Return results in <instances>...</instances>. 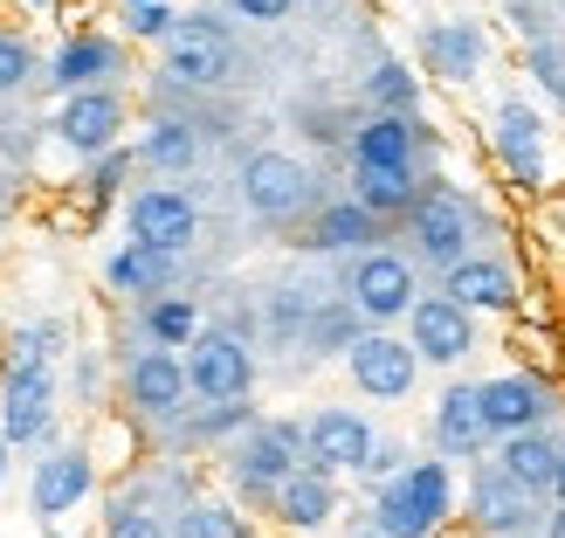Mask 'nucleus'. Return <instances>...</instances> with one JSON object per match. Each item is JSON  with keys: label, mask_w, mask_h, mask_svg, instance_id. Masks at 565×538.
<instances>
[{"label": "nucleus", "mask_w": 565, "mask_h": 538, "mask_svg": "<svg viewBox=\"0 0 565 538\" xmlns=\"http://www.w3.org/2000/svg\"><path fill=\"white\" fill-rule=\"evenodd\" d=\"M456 511V476H448V456H420L401 476H386L373 490V525L386 538H428L448 525Z\"/></svg>", "instance_id": "f257e3e1"}, {"label": "nucleus", "mask_w": 565, "mask_h": 538, "mask_svg": "<svg viewBox=\"0 0 565 538\" xmlns=\"http://www.w3.org/2000/svg\"><path fill=\"white\" fill-rule=\"evenodd\" d=\"M303 463H310V421H248L228 442V484L256 504H269L276 484Z\"/></svg>", "instance_id": "f03ea898"}, {"label": "nucleus", "mask_w": 565, "mask_h": 538, "mask_svg": "<svg viewBox=\"0 0 565 538\" xmlns=\"http://www.w3.org/2000/svg\"><path fill=\"white\" fill-rule=\"evenodd\" d=\"M476 229H483V214L469 208V193L441 187V180H420L414 208H407V235H414V249H420V263L448 270V263L476 256Z\"/></svg>", "instance_id": "7ed1b4c3"}, {"label": "nucleus", "mask_w": 565, "mask_h": 538, "mask_svg": "<svg viewBox=\"0 0 565 538\" xmlns=\"http://www.w3.org/2000/svg\"><path fill=\"white\" fill-rule=\"evenodd\" d=\"M166 49V76L186 83V91H221L235 83V42L214 14H180V28L159 42Z\"/></svg>", "instance_id": "20e7f679"}, {"label": "nucleus", "mask_w": 565, "mask_h": 538, "mask_svg": "<svg viewBox=\"0 0 565 538\" xmlns=\"http://www.w3.org/2000/svg\"><path fill=\"white\" fill-rule=\"evenodd\" d=\"M186 387L201 401H248L256 393V352H248V338L201 325L186 346Z\"/></svg>", "instance_id": "39448f33"}, {"label": "nucleus", "mask_w": 565, "mask_h": 538, "mask_svg": "<svg viewBox=\"0 0 565 538\" xmlns=\"http://www.w3.org/2000/svg\"><path fill=\"white\" fill-rule=\"evenodd\" d=\"M55 429V373L49 359H8L0 373V435L14 449H35Z\"/></svg>", "instance_id": "423d86ee"}, {"label": "nucleus", "mask_w": 565, "mask_h": 538, "mask_svg": "<svg viewBox=\"0 0 565 538\" xmlns=\"http://www.w3.org/2000/svg\"><path fill=\"white\" fill-rule=\"evenodd\" d=\"M118 131H125V97H118V83H90V91H70L63 104H55V118H49V138L63 152L76 159H97L118 146Z\"/></svg>", "instance_id": "0eeeda50"}, {"label": "nucleus", "mask_w": 565, "mask_h": 538, "mask_svg": "<svg viewBox=\"0 0 565 538\" xmlns=\"http://www.w3.org/2000/svg\"><path fill=\"white\" fill-rule=\"evenodd\" d=\"M310 166L290 152H248L242 159V201L256 221H297L310 208Z\"/></svg>", "instance_id": "6e6552de"}, {"label": "nucleus", "mask_w": 565, "mask_h": 538, "mask_svg": "<svg viewBox=\"0 0 565 538\" xmlns=\"http://www.w3.org/2000/svg\"><path fill=\"white\" fill-rule=\"evenodd\" d=\"M97 497V456L83 442H55L49 456L35 463V484H28V511H35L42 525L55 518H70L76 504H90Z\"/></svg>", "instance_id": "1a4fd4ad"}, {"label": "nucleus", "mask_w": 565, "mask_h": 538, "mask_svg": "<svg viewBox=\"0 0 565 538\" xmlns=\"http://www.w3.org/2000/svg\"><path fill=\"white\" fill-rule=\"evenodd\" d=\"M345 297H352L373 325L407 318L414 297H420V291H414V263L393 256V249H359V263L345 270Z\"/></svg>", "instance_id": "9d476101"}, {"label": "nucleus", "mask_w": 565, "mask_h": 538, "mask_svg": "<svg viewBox=\"0 0 565 538\" xmlns=\"http://www.w3.org/2000/svg\"><path fill=\"white\" fill-rule=\"evenodd\" d=\"M345 373L365 401H407L414 393V373H420V352L414 338H393V331H365L359 346L345 352Z\"/></svg>", "instance_id": "9b49d317"}, {"label": "nucleus", "mask_w": 565, "mask_h": 538, "mask_svg": "<svg viewBox=\"0 0 565 538\" xmlns=\"http://www.w3.org/2000/svg\"><path fill=\"white\" fill-rule=\"evenodd\" d=\"M125 235L186 256L193 235H201V208H193V193H180V187H138L125 201Z\"/></svg>", "instance_id": "f8f14e48"}, {"label": "nucleus", "mask_w": 565, "mask_h": 538, "mask_svg": "<svg viewBox=\"0 0 565 538\" xmlns=\"http://www.w3.org/2000/svg\"><path fill=\"white\" fill-rule=\"evenodd\" d=\"M407 338H414L420 366H462V359L476 352V310H462L448 291H441V297H414Z\"/></svg>", "instance_id": "ddd939ff"}, {"label": "nucleus", "mask_w": 565, "mask_h": 538, "mask_svg": "<svg viewBox=\"0 0 565 538\" xmlns=\"http://www.w3.org/2000/svg\"><path fill=\"white\" fill-rule=\"evenodd\" d=\"M186 359L173 346H152V352H131L125 359V401L131 414H146V421H173L186 408Z\"/></svg>", "instance_id": "4468645a"}, {"label": "nucleus", "mask_w": 565, "mask_h": 538, "mask_svg": "<svg viewBox=\"0 0 565 538\" xmlns=\"http://www.w3.org/2000/svg\"><path fill=\"white\" fill-rule=\"evenodd\" d=\"M373 449H380V435H373V421L359 408H318L310 414V470H331V476L352 470L359 476Z\"/></svg>", "instance_id": "2eb2a0df"}, {"label": "nucleus", "mask_w": 565, "mask_h": 538, "mask_svg": "<svg viewBox=\"0 0 565 538\" xmlns=\"http://www.w3.org/2000/svg\"><path fill=\"white\" fill-rule=\"evenodd\" d=\"M110 76H125V49L97 35V28H83V35H63L49 55V91L55 97H70V91H90V83H110Z\"/></svg>", "instance_id": "dca6fc26"}, {"label": "nucleus", "mask_w": 565, "mask_h": 538, "mask_svg": "<svg viewBox=\"0 0 565 538\" xmlns=\"http://www.w3.org/2000/svg\"><path fill=\"white\" fill-rule=\"evenodd\" d=\"M469 518L490 538L531 531V518H539V490H524L503 463H490V470H476V484H469Z\"/></svg>", "instance_id": "f3484780"}, {"label": "nucleus", "mask_w": 565, "mask_h": 538, "mask_svg": "<svg viewBox=\"0 0 565 538\" xmlns=\"http://www.w3.org/2000/svg\"><path fill=\"white\" fill-rule=\"evenodd\" d=\"M497 435H490V414H483V387L476 380H456L441 393V408H435V449L448 463H476L490 449Z\"/></svg>", "instance_id": "a211bd4d"}, {"label": "nucleus", "mask_w": 565, "mask_h": 538, "mask_svg": "<svg viewBox=\"0 0 565 538\" xmlns=\"http://www.w3.org/2000/svg\"><path fill=\"white\" fill-rule=\"evenodd\" d=\"M497 159L518 187H539L545 180V118L531 110L524 97H503L497 104Z\"/></svg>", "instance_id": "6ab92c4d"}, {"label": "nucleus", "mask_w": 565, "mask_h": 538, "mask_svg": "<svg viewBox=\"0 0 565 538\" xmlns=\"http://www.w3.org/2000/svg\"><path fill=\"white\" fill-rule=\"evenodd\" d=\"M269 511H276V525L282 531H324L331 518H338V476L331 470H290L276 484V497H269Z\"/></svg>", "instance_id": "aec40b11"}, {"label": "nucleus", "mask_w": 565, "mask_h": 538, "mask_svg": "<svg viewBox=\"0 0 565 538\" xmlns=\"http://www.w3.org/2000/svg\"><path fill=\"white\" fill-rule=\"evenodd\" d=\"M490 55V35L476 21H428L420 28V70L441 83H469Z\"/></svg>", "instance_id": "412c9836"}, {"label": "nucleus", "mask_w": 565, "mask_h": 538, "mask_svg": "<svg viewBox=\"0 0 565 538\" xmlns=\"http://www.w3.org/2000/svg\"><path fill=\"white\" fill-rule=\"evenodd\" d=\"M483 414H490V435H518V429H545L552 414V387L531 380V373H497L483 380Z\"/></svg>", "instance_id": "4be33fe9"}, {"label": "nucleus", "mask_w": 565, "mask_h": 538, "mask_svg": "<svg viewBox=\"0 0 565 538\" xmlns=\"http://www.w3.org/2000/svg\"><path fill=\"white\" fill-rule=\"evenodd\" d=\"M420 125L414 110H373L359 131H352V166H414L420 152Z\"/></svg>", "instance_id": "5701e85b"}, {"label": "nucleus", "mask_w": 565, "mask_h": 538, "mask_svg": "<svg viewBox=\"0 0 565 538\" xmlns=\"http://www.w3.org/2000/svg\"><path fill=\"white\" fill-rule=\"evenodd\" d=\"M173 276H180V256H173V249H152V242H125L118 256L104 263V283L118 297H138V304L159 297V291H173Z\"/></svg>", "instance_id": "b1692460"}, {"label": "nucleus", "mask_w": 565, "mask_h": 538, "mask_svg": "<svg viewBox=\"0 0 565 538\" xmlns=\"http://www.w3.org/2000/svg\"><path fill=\"white\" fill-rule=\"evenodd\" d=\"M441 291L456 297L462 310H511L518 304V276L503 270L497 256H462L441 270Z\"/></svg>", "instance_id": "393cba45"}, {"label": "nucleus", "mask_w": 565, "mask_h": 538, "mask_svg": "<svg viewBox=\"0 0 565 538\" xmlns=\"http://www.w3.org/2000/svg\"><path fill=\"white\" fill-rule=\"evenodd\" d=\"M380 229H386V221L365 201H331V208H318V221H310L303 249H318V256H359V249L380 242Z\"/></svg>", "instance_id": "a878e982"}, {"label": "nucleus", "mask_w": 565, "mask_h": 538, "mask_svg": "<svg viewBox=\"0 0 565 538\" xmlns=\"http://www.w3.org/2000/svg\"><path fill=\"white\" fill-rule=\"evenodd\" d=\"M365 338V310L352 297H331V304H310V325H303V352L310 359H345Z\"/></svg>", "instance_id": "bb28decb"}, {"label": "nucleus", "mask_w": 565, "mask_h": 538, "mask_svg": "<svg viewBox=\"0 0 565 538\" xmlns=\"http://www.w3.org/2000/svg\"><path fill=\"white\" fill-rule=\"evenodd\" d=\"M558 456H565V449L545 429H518V435H503V449H497V463L511 470L524 490H552L558 484Z\"/></svg>", "instance_id": "cd10ccee"}, {"label": "nucleus", "mask_w": 565, "mask_h": 538, "mask_svg": "<svg viewBox=\"0 0 565 538\" xmlns=\"http://www.w3.org/2000/svg\"><path fill=\"white\" fill-rule=\"evenodd\" d=\"M138 166H152V173H193V166H201V131H193L186 118L146 125V138H138Z\"/></svg>", "instance_id": "c85d7f7f"}, {"label": "nucleus", "mask_w": 565, "mask_h": 538, "mask_svg": "<svg viewBox=\"0 0 565 538\" xmlns=\"http://www.w3.org/2000/svg\"><path fill=\"white\" fill-rule=\"evenodd\" d=\"M414 193H420L414 166H352V201H365L380 221L407 214V208H414Z\"/></svg>", "instance_id": "c756f323"}, {"label": "nucleus", "mask_w": 565, "mask_h": 538, "mask_svg": "<svg viewBox=\"0 0 565 538\" xmlns=\"http://www.w3.org/2000/svg\"><path fill=\"white\" fill-rule=\"evenodd\" d=\"M138 325H146V338H152V346H173V352H186V346H193V331H201V297L159 291V297H146V304H138Z\"/></svg>", "instance_id": "7c9ffc66"}, {"label": "nucleus", "mask_w": 565, "mask_h": 538, "mask_svg": "<svg viewBox=\"0 0 565 538\" xmlns=\"http://www.w3.org/2000/svg\"><path fill=\"white\" fill-rule=\"evenodd\" d=\"M104 538H173V525L152 511V497H146V490H125V497H110Z\"/></svg>", "instance_id": "2f4dec72"}, {"label": "nucleus", "mask_w": 565, "mask_h": 538, "mask_svg": "<svg viewBox=\"0 0 565 538\" xmlns=\"http://www.w3.org/2000/svg\"><path fill=\"white\" fill-rule=\"evenodd\" d=\"M365 104H373V110H420V76L386 55V63L365 76Z\"/></svg>", "instance_id": "473e14b6"}, {"label": "nucleus", "mask_w": 565, "mask_h": 538, "mask_svg": "<svg viewBox=\"0 0 565 538\" xmlns=\"http://www.w3.org/2000/svg\"><path fill=\"white\" fill-rule=\"evenodd\" d=\"M173 538H242V518L214 497H186L173 511Z\"/></svg>", "instance_id": "72a5a7b5"}, {"label": "nucleus", "mask_w": 565, "mask_h": 538, "mask_svg": "<svg viewBox=\"0 0 565 538\" xmlns=\"http://www.w3.org/2000/svg\"><path fill=\"white\" fill-rule=\"evenodd\" d=\"M118 14H125V35H131V42H166V35L180 28L173 0H118Z\"/></svg>", "instance_id": "f704fd0d"}, {"label": "nucleus", "mask_w": 565, "mask_h": 538, "mask_svg": "<svg viewBox=\"0 0 565 538\" xmlns=\"http://www.w3.org/2000/svg\"><path fill=\"white\" fill-rule=\"evenodd\" d=\"M28 83H35V49L14 28H0V97H21Z\"/></svg>", "instance_id": "c9c22d12"}, {"label": "nucleus", "mask_w": 565, "mask_h": 538, "mask_svg": "<svg viewBox=\"0 0 565 538\" xmlns=\"http://www.w3.org/2000/svg\"><path fill=\"white\" fill-rule=\"evenodd\" d=\"M138 166V146L125 152V146H110V152H97L90 159V180H83V193H90V201H110V193H118V180Z\"/></svg>", "instance_id": "e433bc0d"}, {"label": "nucleus", "mask_w": 565, "mask_h": 538, "mask_svg": "<svg viewBox=\"0 0 565 538\" xmlns=\"http://www.w3.org/2000/svg\"><path fill=\"white\" fill-rule=\"evenodd\" d=\"M524 63H531V76H539V91H552L565 104V49L539 35V42H524Z\"/></svg>", "instance_id": "4c0bfd02"}, {"label": "nucleus", "mask_w": 565, "mask_h": 538, "mask_svg": "<svg viewBox=\"0 0 565 538\" xmlns=\"http://www.w3.org/2000/svg\"><path fill=\"white\" fill-rule=\"evenodd\" d=\"M310 325V297L303 291H269V331L276 338H303Z\"/></svg>", "instance_id": "58836bf2"}, {"label": "nucleus", "mask_w": 565, "mask_h": 538, "mask_svg": "<svg viewBox=\"0 0 565 538\" xmlns=\"http://www.w3.org/2000/svg\"><path fill=\"white\" fill-rule=\"evenodd\" d=\"M407 463H414V456H407V449H386V442H380V449H373V456H365V470H359V476H365V484H373V490H380V484H386V476H401Z\"/></svg>", "instance_id": "ea45409f"}, {"label": "nucleus", "mask_w": 565, "mask_h": 538, "mask_svg": "<svg viewBox=\"0 0 565 538\" xmlns=\"http://www.w3.org/2000/svg\"><path fill=\"white\" fill-rule=\"evenodd\" d=\"M228 8H235L242 21H256V28H276V21H290L297 0H228Z\"/></svg>", "instance_id": "a19ab883"}, {"label": "nucleus", "mask_w": 565, "mask_h": 538, "mask_svg": "<svg viewBox=\"0 0 565 538\" xmlns=\"http://www.w3.org/2000/svg\"><path fill=\"white\" fill-rule=\"evenodd\" d=\"M8 456H14V442H8V435H0V484H8Z\"/></svg>", "instance_id": "79ce46f5"}, {"label": "nucleus", "mask_w": 565, "mask_h": 538, "mask_svg": "<svg viewBox=\"0 0 565 538\" xmlns=\"http://www.w3.org/2000/svg\"><path fill=\"white\" fill-rule=\"evenodd\" d=\"M552 497H558V504H565V456H558V484H552Z\"/></svg>", "instance_id": "37998d69"}, {"label": "nucleus", "mask_w": 565, "mask_h": 538, "mask_svg": "<svg viewBox=\"0 0 565 538\" xmlns=\"http://www.w3.org/2000/svg\"><path fill=\"white\" fill-rule=\"evenodd\" d=\"M552 538H565V504H558V511H552Z\"/></svg>", "instance_id": "c03bdc74"}, {"label": "nucleus", "mask_w": 565, "mask_h": 538, "mask_svg": "<svg viewBox=\"0 0 565 538\" xmlns=\"http://www.w3.org/2000/svg\"><path fill=\"white\" fill-rule=\"evenodd\" d=\"M42 538H70V531H63V525H49V531H42Z\"/></svg>", "instance_id": "a18cd8bd"}, {"label": "nucleus", "mask_w": 565, "mask_h": 538, "mask_svg": "<svg viewBox=\"0 0 565 538\" xmlns=\"http://www.w3.org/2000/svg\"><path fill=\"white\" fill-rule=\"evenodd\" d=\"M28 8H49V0H28Z\"/></svg>", "instance_id": "49530a36"}]
</instances>
